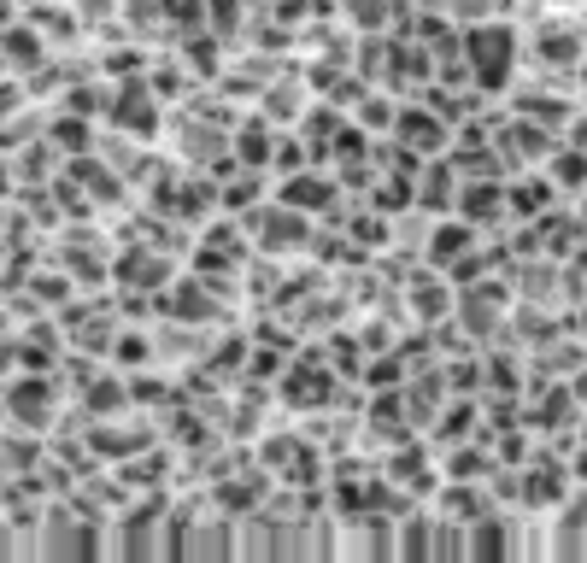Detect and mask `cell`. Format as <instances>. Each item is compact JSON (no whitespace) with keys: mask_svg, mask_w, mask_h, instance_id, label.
<instances>
[{"mask_svg":"<svg viewBox=\"0 0 587 563\" xmlns=\"http://www.w3.org/2000/svg\"><path fill=\"white\" fill-rule=\"evenodd\" d=\"M470 59H476V77L482 83H494V77H505L511 71V30H476L470 36Z\"/></svg>","mask_w":587,"mask_h":563,"instance_id":"cell-1","label":"cell"},{"mask_svg":"<svg viewBox=\"0 0 587 563\" xmlns=\"http://www.w3.org/2000/svg\"><path fill=\"white\" fill-rule=\"evenodd\" d=\"M335 200V188L323 182V176H294L288 188H282V206H294V212H306V206H329Z\"/></svg>","mask_w":587,"mask_h":563,"instance_id":"cell-2","label":"cell"},{"mask_svg":"<svg viewBox=\"0 0 587 563\" xmlns=\"http://www.w3.org/2000/svg\"><path fill=\"white\" fill-rule=\"evenodd\" d=\"M47 411V388L30 376V382H12V417L24 423V417H42Z\"/></svg>","mask_w":587,"mask_h":563,"instance_id":"cell-3","label":"cell"},{"mask_svg":"<svg viewBox=\"0 0 587 563\" xmlns=\"http://www.w3.org/2000/svg\"><path fill=\"white\" fill-rule=\"evenodd\" d=\"M406 135H411V147H417V153H435V147L447 141L435 118H406Z\"/></svg>","mask_w":587,"mask_h":563,"instance_id":"cell-4","label":"cell"},{"mask_svg":"<svg viewBox=\"0 0 587 563\" xmlns=\"http://www.w3.org/2000/svg\"><path fill=\"white\" fill-rule=\"evenodd\" d=\"M241 159H247V165H253V159H259V165L271 159V135H265V124H259V130H241Z\"/></svg>","mask_w":587,"mask_h":563,"instance_id":"cell-5","label":"cell"}]
</instances>
